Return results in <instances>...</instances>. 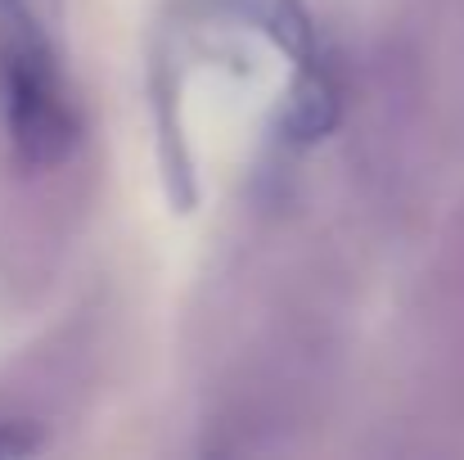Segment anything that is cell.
<instances>
[{
  "label": "cell",
  "mask_w": 464,
  "mask_h": 460,
  "mask_svg": "<svg viewBox=\"0 0 464 460\" xmlns=\"http://www.w3.org/2000/svg\"><path fill=\"white\" fill-rule=\"evenodd\" d=\"M50 0H0V118L32 167H54L82 141V113L54 45Z\"/></svg>",
  "instance_id": "1"
},
{
  "label": "cell",
  "mask_w": 464,
  "mask_h": 460,
  "mask_svg": "<svg viewBox=\"0 0 464 460\" xmlns=\"http://www.w3.org/2000/svg\"><path fill=\"white\" fill-rule=\"evenodd\" d=\"M27 452H36V438L23 434V425L0 420V456H27Z\"/></svg>",
  "instance_id": "2"
}]
</instances>
